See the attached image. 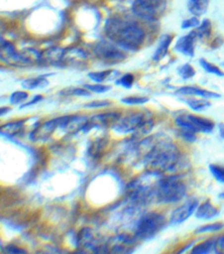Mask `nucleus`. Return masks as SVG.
<instances>
[{
  "label": "nucleus",
  "instance_id": "1",
  "mask_svg": "<svg viewBox=\"0 0 224 254\" xmlns=\"http://www.w3.org/2000/svg\"><path fill=\"white\" fill-rule=\"evenodd\" d=\"M160 134L151 136L149 148L143 158L147 174L161 176L167 172H175L181 164V156L177 146L169 138L159 137Z\"/></svg>",
  "mask_w": 224,
  "mask_h": 254
},
{
  "label": "nucleus",
  "instance_id": "2",
  "mask_svg": "<svg viewBox=\"0 0 224 254\" xmlns=\"http://www.w3.org/2000/svg\"><path fill=\"white\" fill-rule=\"evenodd\" d=\"M104 31L111 41L128 51H137L145 40V32L140 26L121 18L108 19Z\"/></svg>",
  "mask_w": 224,
  "mask_h": 254
},
{
  "label": "nucleus",
  "instance_id": "3",
  "mask_svg": "<svg viewBox=\"0 0 224 254\" xmlns=\"http://www.w3.org/2000/svg\"><path fill=\"white\" fill-rule=\"evenodd\" d=\"M186 186L181 175L164 176L157 181L156 200L161 203H173L186 195Z\"/></svg>",
  "mask_w": 224,
  "mask_h": 254
},
{
  "label": "nucleus",
  "instance_id": "4",
  "mask_svg": "<svg viewBox=\"0 0 224 254\" xmlns=\"http://www.w3.org/2000/svg\"><path fill=\"white\" fill-rule=\"evenodd\" d=\"M166 223L165 215L156 211H148L136 222L134 235L140 240H150L164 229Z\"/></svg>",
  "mask_w": 224,
  "mask_h": 254
},
{
  "label": "nucleus",
  "instance_id": "5",
  "mask_svg": "<svg viewBox=\"0 0 224 254\" xmlns=\"http://www.w3.org/2000/svg\"><path fill=\"white\" fill-rule=\"evenodd\" d=\"M167 8V0H135L132 5L133 13L146 21L160 19Z\"/></svg>",
  "mask_w": 224,
  "mask_h": 254
},
{
  "label": "nucleus",
  "instance_id": "6",
  "mask_svg": "<svg viewBox=\"0 0 224 254\" xmlns=\"http://www.w3.org/2000/svg\"><path fill=\"white\" fill-rule=\"evenodd\" d=\"M175 124L180 128H186L195 133H210L214 128V122L212 120L193 114L178 115L175 118Z\"/></svg>",
  "mask_w": 224,
  "mask_h": 254
},
{
  "label": "nucleus",
  "instance_id": "7",
  "mask_svg": "<svg viewBox=\"0 0 224 254\" xmlns=\"http://www.w3.org/2000/svg\"><path fill=\"white\" fill-rule=\"evenodd\" d=\"M93 51L96 57L106 64H116L125 59V54L116 45L105 40L97 42Z\"/></svg>",
  "mask_w": 224,
  "mask_h": 254
},
{
  "label": "nucleus",
  "instance_id": "8",
  "mask_svg": "<svg viewBox=\"0 0 224 254\" xmlns=\"http://www.w3.org/2000/svg\"><path fill=\"white\" fill-rule=\"evenodd\" d=\"M148 116L142 112H133L120 119L112 126L113 131L118 134H127L136 132Z\"/></svg>",
  "mask_w": 224,
  "mask_h": 254
},
{
  "label": "nucleus",
  "instance_id": "9",
  "mask_svg": "<svg viewBox=\"0 0 224 254\" xmlns=\"http://www.w3.org/2000/svg\"><path fill=\"white\" fill-rule=\"evenodd\" d=\"M137 239L135 235L131 236L128 234L115 236L112 238L111 243H107L109 254H132L135 250Z\"/></svg>",
  "mask_w": 224,
  "mask_h": 254
},
{
  "label": "nucleus",
  "instance_id": "10",
  "mask_svg": "<svg viewBox=\"0 0 224 254\" xmlns=\"http://www.w3.org/2000/svg\"><path fill=\"white\" fill-rule=\"evenodd\" d=\"M120 119V113L118 112H106V113H101V114H96L94 116H91L88 118L86 124L83 126L81 131L83 133H87L91 129L98 128H106L110 125H114L118 120Z\"/></svg>",
  "mask_w": 224,
  "mask_h": 254
},
{
  "label": "nucleus",
  "instance_id": "11",
  "mask_svg": "<svg viewBox=\"0 0 224 254\" xmlns=\"http://www.w3.org/2000/svg\"><path fill=\"white\" fill-rule=\"evenodd\" d=\"M60 121H61V116L50 119V120L38 125L36 128H34L30 132L29 139L32 142L45 141V140L49 139L51 137V135L56 131V129L59 127Z\"/></svg>",
  "mask_w": 224,
  "mask_h": 254
},
{
  "label": "nucleus",
  "instance_id": "12",
  "mask_svg": "<svg viewBox=\"0 0 224 254\" xmlns=\"http://www.w3.org/2000/svg\"><path fill=\"white\" fill-rule=\"evenodd\" d=\"M198 206V200L195 197L188 198L181 205L177 206L170 214L169 222L173 225L180 224L186 219H188L191 214L196 210Z\"/></svg>",
  "mask_w": 224,
  "mask_h": 254
},
{
  "label": "nucleus",
  "instance_id": "13",
  "mask_svg": "<svg viewBox=\"0 0 224 254\" xmlns=\"http://www.w3.org/2000/svg\"><path fill=\"white\" fill-rule=\"evenodd\" d=\"M1 60L9 64H28L22 53H18L12 43L1 38Z\"/></svg>",
  "mask_w": 224,
  "mask_h": 254
},
{
  "label": "nucleus",
  "instance_id": "14",
  "mask_svg": "<svg viewBox=\"0 0 224 254\" xmlns=\"http://www.w3.org/2000/svg\"><path fill=\"white\" fill-rule=\"evenodd\" d=\"M87 120L88 117L85 115H64L61 116L58 128L66 133H75L81 131Z\"/></svg>",
  "mask_w": 224,
  "mask_h": 254
},
{
  "label": "nucleus",
  "instance_id": "15",
  "mask_svg": "<svg viewBox=\"0 0 224 254\" xmlns=\"http://www.w3.org/2000/svg\"><path fill=\"white\" fill-rule=\"evenodd\" d=\"M196 38L197 36L195 31H191L187 35L180 37L175 43V50L184 56L192 57L194 55V45Z\"/></svg>",
  "mask_w": 224,
  "mask_h": 254
},
{
  "label": "nucleus",
  "instance_id": "16",
  "mask_svg": "<svg viewBox=\"0 0 224 254\" xmlns=\"http://www.w3.org/2000/svg\"><path fill=\"white\" fill-rule=\"evenodd\" d=\"M99 244L100 243L95 239L93 232L89 227L82 228L76 235V245L82 247L83 250L90 249L94 252Z\"/></svg>",
  "mask_w": 224,
  "mask_h": 254
},
{
  "label": "nucleus",
  "instance_id": "17",
  "mask_svg": "<svg viewBox=\"0 0 224 254\" xmlns=\"http://www.w3.org/2000/svg\"><path fill=\"white\" fill-rule=\"evenodd\" d=\"M64 53L65 50L61 48H50L41 54L39 62L45 64H57L59 62H62Z\"/></svg>",
  "mask_w": 224,
  "mask_h": 254
},
{
  "label": "nucleus",
  "instance_id": "18",
  "mask_svg": "<svg viewBox=\"0 0 224 254\" xmlns=\"http://www.w3.org/2000/svg\"><path fill=\"white\" fill-rule=\"evenodd\" d=\"M219 214V210L209 200H206L199 204L195 211V217L198 219L209 220L216 217Z\"/></svg>",
  "mask_w": 224,
  "mask_h": 254
},
{
  "label": "nucleus",
  "instance_id": "19",
  "mask_svg": "<svg viewBox=\"0 0 224 254\" xmlns=\"http://www.w3.org/2000/svg\"><path fill=\"white\" fill-rule=\"evenodd\" d=\"M177 94L182 95H194L199 96L202 98H218L220 97V94L215 93L213 91H209L206 89H202L195 86H182L176 90Z\"/></svg>",
  "mask_w": 224,
  "mask_h": 254
},
{
  "label": "nucleus",
  "instance_id": "20",
  "mask_svg": "<svg viewBox=\"0 0 224 254\" xmlns=\"http://www.w3.org/2000/svg\"><path fill=\"white\" fill-rule=\"evenodd\" d=\"M28 119H20L16 121L9 122L7 124H4L1 126V135L7 138H13L17 135H19Z\"/></svg>",
  "mask_w": 224,
  "mask_h": 254
},
{
  "label": "nucleus",
  "instance_id": "21",
  "mask_svg": "<svg viewBox=\"0 0 224 254\" xmlns=\"http://www.w3.org/2000/svg\"><path fill=\"white\" fill-rule=\"evenodd\" d=\"M170 42H171V37L169 35H163L161 38H160V43L158 45V48L156 49L155 53H154V56H153V60L156 61V62H159L160 60H162L168 50V47L170 45Z\"/></svg>",
  "mask_w": 224,
  "mask_h": 254
},
{
  "label": "nucleus",
  "instance_id": "22",
  "mask_svg": "<svg viewBox=\"0 0 224 254\" xmlns=\"http://www.w3.org/2000/svg\"><path fill=\"white\" fill-rule=\"evenodd\" d=\"M209 0H187V8L193 16L203 15L208 8Z\"/></svg>",
  "mask_w": 224,
  "mask_h": 254
},
{
  "label": "nucleus",
  "instance_id": "23",
  "mask_svg": "<svg viewBox=\"0 0 224 254\" xmlns=\"http://www.w3.org/2000/svg\"><path fill=\"white\" fill-rule=\"evenodd\" d=\"M106 144H107L106 138H98L97 140L91 142L87 150V155L92 159L99 158V156H101V154L103 153L106 147Z\"/></svg>",
  "mask_w": 224,
  "mask_h": 254
},
{
  "label": "nucleus",
  "instance_id": "24",
  "mask_svg": "<svg viewBox=\"0 0 224 254\" xmlns=\"http://www.w3.org/2000/svg\"><path fill=\"white\" fill-rule=\"evenodd\" d=\"M216 240L214 238L207 239L197 245H195L191 251L190 254H210L212 250H214Z\"/></svg>",
  "mask_w": 224,
  "mask_h": 254
},
{
  "label": "nucleus",
  "instance_id": "25",
  "mask_svg": "<svg viewBox=\"0 0 224 254\" xmlns=\"http://www.w3.org/2000/svg\"><path fill=\"white\" fill-rule=\"evenodd\" d=\"M21 84L25 89H35V88H43L47 86L49 84V81L45 76H38V77L24 79Z\"/></svg>",
  "mask_w": 224,
  "mask_h": 254
},
{
  "label": "nucleus",
  "instance_id": "26",
  "mask_svg": "<svg viewBox=\"0 0 224 254\" xmlns=\"http://www.w3.org/2000/svg\"><path fill=\"white\" fill-rule=\"evenodd\" d=\"M86 59V54L85 52H83L80 49H76V48H72L69 50H66L64 55H63V62H73V63H77L80 61H83Z\"/></svg>",
  "mask_w": 224,
  "mask_h": 254
},
{
  "label": "nucleus",
  "instance_id": "27",
  "mask_svg": "<svg viewBox=\"0 0 224 254\" xmlns=\"http://www.w3.org/2000/svg\"><path fill=\"white\" fill-rule=\"evenodd\" d=\"M183 101L194 111H202L208 108L211 104L209 101L204 99H195V98H186Z\"/></svg>",
  "mask_w": 224,
  "mask_h": 254
},
{
  "label": "nucleus",
  "instance_id": "28",
  "mask_svg": "<svg viewBox=\"0 0 224 254\" xmlns=\"http://www.w3.org/2000/svg\"><path fill=\"white\" fill-rule=\"evenodd\" d=\"M115 70H102V71H92L88 73V77L97 83H101L102 81L110 78V75L114 73Z\"/></svg>",
  "mask_w": 224,
  "mask_h": 254
},
{
  "label": "nucleus",
  "instance_id": "29",
  "mask_svg": "<svg viewBox=\"0 0 224 254\" xmlns=\"http://www.w3.org/2000/svg\"><path fill=\"white\" fill-rule=\"evenodd\" d=\"M195 33H196L197 38H200V39H204V38L209 37V35L211 33V24H210V22L208 20H204L196 28Z\"/></svg>",
  "mask_w": 224,
  "mask_h": 254
},
{
  "label": "nucleus",
  "instance_id": "30",
  "mask_svg": "<svg viewBox=\"0 0 224 254\" xmlns=\"http://www.w3.org/2000/svg\"><path fill=\"white\" fill-rule=\"evenodd\" d=\"M210 173L214 179L219 183H224V166L217 164H210L208 166Z\"/></svg>",
  "mask_w": 224,
  "mask_h": 254
},
{
  "label": "nucleus",
  "instance_id": "31",
  "mask_svg": "<svg viewBox=\"0 0 224 254\" xmlns=\"http://www.w3.org/2000/svg\"><path fill=\"white\" fill-rule=\"evenodd\" d=\"M199 64H200V65H201V67L203 68V69H205L207 72H209V73H213V74H215V75H218V76H223L224 75V72L219 68V67H217L216 65H214L213 64H211V63H208L206 60H204V59H200L199 60Z\"/></svg>",
  "mask_w": 224,
  "mask_h": 254
},
{
  "label": "nucleus",
  "instance_id": "32",
  "mask_svg": "<svg viewBox=\"0 0 224 254\" xmlns=\"http://www.w3.org/2000/svg\"><path fill=\"white\" fill-rule=\"evenodd\" d=\"M62 95H74V96H90L89 90L81 87H68L60 91Z\"/></svg>",
  "mask_w": 224,
  "mask_h": 254
},
{
  "label": "nucleus",
  "instance_id": "33",
  "mask_svg": "<svg viewBox=\"0 0 224 254\" xmlns=\"http://www.w3.org/2000/svg\"><path fill=\"white\" fill-rule=\"evenodd\" d=\"M224 227V223L222 222H214V223H210V224H206V225H201L199 226L195 232L196 233H204V232H214V231H218L220 229H222Z\"/></svg>",
  "mask_w": 224,
  "mask_h": 254
},
{
  "label": "nucleus",
  "instance_id": "34",
  "mask_svg": "<svg viewBox=\"0 0 224 254\" xmlns=\"http://www.w3.org/2000/svg\"><path fill=\"white\" fill-rule=\"evenodd\" d=\"M149 101V98L146 96H128L121 99V102L129 105H139L144 104Z\"/></svg>",
  "mask_w": 224,
  "mask_h": 254
},
{
  "label": "nucleus",
  "instance_id": "35",
  "mask_svg": "<svg viewBox=\"0 0 224 254\" xmlns=\"http://www.w3.org/2000/svg\"><path fill=\"white\" fill-rule=\"evenodd\" d=\"M178 73L183 79H188L195 74V70L189 64H184L178 68Z\"/></svg>",
  "mask_w": 224,
  "mask_h": 254
},
{
  "label": "nucleus",
  "instance_id": "36",
  "mask_svg": "<svg viewBox=\"0 0 224 254\" xmlns=\"http://www.w3.org/2000/svg\"><path fill=\"white\" fill-rule=\"evenodd\" d=\"M28 96L29 95L26 91H15L10 95L9 101L11 104H19L24 102L28 98Z\"/></svg>",
  "mask_w": 224,
  "mask_h": 254
},
{
  "label": "nucleus",
  "instance_id": "37",
  "mask_svg": "<svg viewBox=\"0 0 224 254\" xmlns=\"http://www.w3.org/2000/svg\"><path fill=\"white\" fill-rule=\"evenodd\" d=\"M178 136L188 143L195 142V140H196L195 132H193L189 129H186V128H180V130L178 131Z\"/></svg>",
  "mask_w": 224,
  "mask_h": 254
},
{
  "label": "nucleus",
  "instance_id": "38",
  "mask_svg": "<svg viewBox=\"0 0 224 254\" xmlns=\"http://www.w3.org/2000/svg\"><path fill=\"white\" fill-rule=\"evenodd\" d=\"M84 88H86L89 91L92 92H96V93H103L106 92L108 90L111 89V86L109 85H104V84H100V83H96V84H84L83 86Z\"/></svg>",
  "mask_w": 224,
  "mask_h": 254
},
{
  "label": "nucleus",
  "instance_id": "39",
  "mask_svg": "<svg viewBox=\"0 0 224 254\" xmlns=\"http://www.w3.org/2000/svg\"><path fill=\"white\" fill-rule=\"evenodd\" d=\"M134 82V75L132 73H126L121 78H119L116 83L122 85L125 88H130Z\"/></svg>",
  "mask_w": 224,
  "mask_h": 254
},
{
  "label": "nucleus",
  "instance_id": "40",
  "mask_svg": "<svg viewBox=\"0 0 224 254\" xmlns=\"http://www.w3.org/2000/svg\"><path fill=\"white\" fill-rule=\"evenodd\" d=\"M200 25V22L196 16H192L191 18H188L184 20L181 23L182 29H190V28H197Z\"/></svg>",
  "mask_w": 224,
  "mask_h": 254
},
{
  "label": "nucleus",
  "instance_id": "41",
  "mask_svg": "<svg viewBox=\"0 0 224 254\" xmlns=\"http://www.w3.org/2000/svg\"><path fill=\"white\" fill-rule=\"evenodd\" d=\"M110 104L111 103L108 100H94V101L84 104V107H86V108H101V107H106Z\"/></svg>",
  "mask_w": 224,
  "mask_h": 254
},
{
  "label": "nucleus",
  "instance_id": "42",
  "mask_svg": "<svg viewBox=\"0 0 224 254\" xmlns=\"http://www.w3.org/2000/svg\"><path fill=\"white\" fill-rule=\"evenodd\" d=\"M5 252L7 254H28L24 249L19 248L14 244H9L5 247Z\"/></svg>",
  "mask_w": 224,
  "mask_h": 254
},
{
  "label": "nucleus",
  "instance_id": "43",
  "mask_svg": "<svg viewBox=\"0 0 224 254\" xmlns=\"http://www.w3.org/2000/svg\"><path fill=\"white\" fill-rule=\"evenodd\" d=\"M214 251L216 254H224V235L217 238L215 242Z\"/></svg>",
  "mask_w": 224,
  "mask_h": 254
},
{
  "label": "nucleus",
  "instance_id": "44",
  "mask_svg": "<svg viewBox=\"0 0 224 254\" xmlns=\"http://www.w3.org/2000/svg\"><path fill=\"white\" fill-rule=\"evenodd\" d=\"M42 99H43V96H42L41 94H37V95H35L30 101H28L27 103L22 104V105L20 106V108H25V107H28V106H32V105H34V104L40 102Z\"/></svg>",
  "mask_w": 224,
  "mask_h": 254
},
{
  "label": "nucleus",
  "instance_id": "45",
  "mask_svg": "<svg viewBox=\"0 0 224 254\" xmlns=\"http://www.w3.org/2000/svg\"><path fill=\"white\" fill-rule=\"evenodd\" d=\"M9 111H10V108H9V107H7V106L1 107V109H0V114H1V116H4V114H6V113L9 112Z\"/></svg>",
  "mask_w": 224,
  "mask_h": 254
},
{
  "label": "nucleus",
  "instance_id": "46",
  "mask_svg": "<svg viewBox=\"0 0 224 254\" xmlns=\"http://www.w3.org/2000/svg\"><path fill=\"white\" fill-rule=\"evenodd\" d=\"M219 133H220L221 138L224 139V123L219 124Z\"/></svg>",
  "mask_w": 224,
  "mask_h": 254
},
{
  "label": "nucleus",
  "instance_id": "47",
  "mask_svg": "<svg viewBox=\"0 0 224 254\" xmlns=\"http://www.w3.org/2000/svg\"><path fill=\"white\" fill-rule=\"evenodd\" d=\"M192 244H193V242H190L189 244H186V245H185V246H184V247H183V248H182L180 251H178V252H177V254H182V253H183V252H184L186 249H188V248H189V247H190Z\"/></svg>",
  "mask_w": 224,
  "mask_h": 254
},
{
  "label": "nucleus",
  "instance_id": "48",
  "mask_svg": "<svg viewBox=\"0 0 224 254\" xmlns=\"http://www.w3.org/2000/svg\"><path fill=\"white\" fill-rule=\"evenodd\" d=\"M222 65H223V66H224V63H223V64H222Z\"/></svg>",
  "mask_w": 224,
  "mask_h": 254
}]
</instances>
